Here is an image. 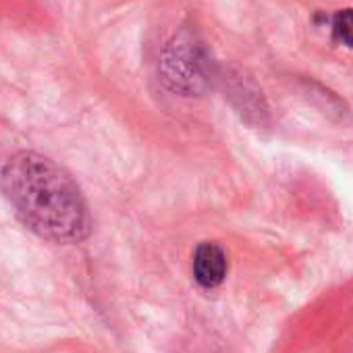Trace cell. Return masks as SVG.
I'll return each instance as SVG.
<instances>
[{"instance_id": "cell-3", "label": "cell", "mask_w": 353, "mask_h": 353, "mask_svg": "<svg viewBox=\"0 0 353 353\" xmlns=\"http://www.w3.org/2000/svg\"><path fill=\"white\" fill-rule=\"evenodd\" d=\"M194 276L204 289L219 287L227 276V256L216 243H200L194 256Z\"/></svg>"}, {"instance_id": "cell-1", "label": "cell", "mask_w": 353, "mask_h": 353, "mask_svg": "<svg viewBox=\"0 0 353 353\" xmlns=\"http://www.w3.org/2000/svg\"><path fill=\"white\" fill-rule=\"evenodd\" d=\"M3 192L17 216L44 239L77 243L90 233V212L73 176L54 160L15 154L3 170Z\"/></svg>"}, {"instance_id": "cell-2", "label": "cell", "mask_w": 353, "mask_h": 353, "mask_svg": "<svg viewBox=\"0 0 353 353\" xmlns=\"http://www.w3.org/2000/svg\"><path fill=\"white\" fill-rule=\"evenodd\" d=\"M210 59L202 42L188 30H181L162 50L160 77L176 94L196 96L210 83Z\"/></svg>"}, {"instance_id": "cell-4", "label": "cell", "mask_w": 353, "mask_h": 353, "mask_svg": "<svg viewBox=\"0 0 353 353\" xmlns=\"http://www.w3.org/2000/svg\"><path fill=\"white\" fill-rule=\"evenodd\" d=\"M332 40L353 48V9H343L332 17Z\"/></svg>"}]
</instances>
